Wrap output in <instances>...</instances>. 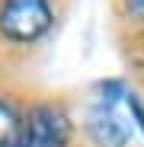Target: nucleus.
<instances>
[{
  "mask_svg": "<svg viewBox=\"0 0 144 147\" xmlns=\"http://www.w3.org/2000/svg\"><path fill=\"white\" fill-rule=\"evenodd\" d=\"M51 29L48 0H3L0 7V35L10 42H35Z\"/></svg>",
  "mask_w": 144,
  "mask_h": 147,
  "instance_id": "obj_1",
  "label": "nucleus"
},
{
  "mask_svg": "<svg viewBox=\"0 0 144 147\" xmlns=\"http://www.w3.org/2000/svg\"><path fill=\"white\" fill-rule=\"evenodd\" d=\"M70 118L58 106H35L22 115L16 147H67Z\"/></svg>",
  "mask_w": 144,
  "mask_h": 147,
  "instance_id": "obj_2",
  "label": "nucleus"
},
{
  "mask_svg": "<svg viewBox=\"0 0 144 147\" xmlns=\"http://www.w3.org/2000/svg\"><path fill=\"white\" fill-rule=\"evenodd\" d=\"M87 128H90V138L99 144V147H125L128 138H131L128 118L118 112L115 99H106V96L90 109V115H87Z\"/></svg>",
  "mask_w": 144,
  "mask_h": 147,
  "instance_id": "obj_3",
  "label": "nucleus"
},
{
  "mask_svg": "<svg viewBox=\"0 0 144 147\" xmlns=\"http://www.w3.org/2000/svg\"><path fill=\"white\" fill-rule=\"evenodd\" d=\"M19 128H22V115L7 99H0V147H16Z\"/></svg>",
  "mask_w": 144,
  "mask_h": 147,
  "instance_id": "obj_4",
  "label": "nucleus"
},
{
  "mask_svg": "<svg viewBox=\"0 0 144 147\" xmlns=\"http://www.w3.org/2000/svg\"><path fill=\"white\" fill-rule=\"evenodd\" d=\"M125 10H128V16H131V19L144 22V0H125Z\"/></svg>",
  "mask_w": 144,
  "mask_h": 147,
  "instance_id": "obj_5",
  "label": "nucleus"
}]
</instances>
